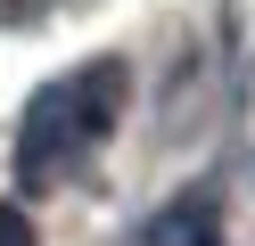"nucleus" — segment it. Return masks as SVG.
<instances>
[{"instance_id": "nucleus-2", "label": "nucleus", "mask_w": 255, "mask_h": 246, "mask_svg": "<svg viewBox=\"0 0 255 246\" xmlns=\"http://www.w3.org/2000/svg\"><path fill=\"white\" fill-rule=\"evenodd\" d=\"M0 246H41V238H33V222H25L17 205H0Z\"/></svg>"}, {"instance_id": "nucleus-1", "label": "nucleus", "mask_w": 255, "mask_h": 246, "mask_svg": "<svg viewBox=\"0 0 255 246\" xmlns=\"http://www.w3.org/2000/svg\"><path fill=\"white\" fill-rule=\"evenodd\" d=\"M124 107H132V66L124 58H91L74 74H58L50 90H33L17 123V180L25 189H66L99 164V148L116 140Z\"/></svg>"}]
</instances>
